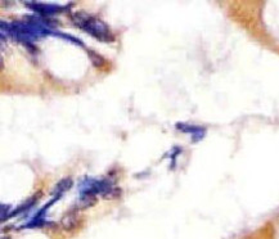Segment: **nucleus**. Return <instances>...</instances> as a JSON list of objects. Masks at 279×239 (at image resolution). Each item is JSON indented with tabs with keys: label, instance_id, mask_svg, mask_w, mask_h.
<instances>
[{
	"label": "nucleus",
	"instance_id": "f257e3e1",
	"mask_svg": "<svg viewBox=\"0 0 279 239\" xmlns=\"http://www.w3.org/2000/svg\"><path fill=\"white\" fill-rule=\"evenodd\" d=\"M73 21L81 29L85 30L86 32H89L90 35H93L95 39H99V40L103 41L113 40V36H112L110 29H108L105 22H102L101 19L93 18V17L86 16V14H83V13H76L75 17H73Z\"/></svg>",
	"mask_w": 279,
	"mask_h": 239
},
{
	"label": "nucleus",
	"instance_id": "f03ea898",
	"mask_svg": "<svg viewBox=\"0 0 279 239\" xmlns=\"http://www.w3.org/2000/svg\"><path fill=\"white\" fill-rule=\"evenodd\" d=\"M62 227L64 230H72L77 227V217L75 214H67L66 216L62 219Z\"/></svg>",
	"mask_w": 279,
	"mask_h": 239
},
{
	"label": "nucleus",
	"instance_id": "7ed1b4c3",
	"mask_svg": "<svg viewBox=\"0 0 279 239\" xmlns=\"http://www.w3.org/2000/svg\"><path fill=\"white\" fill-rule=\"evenodd\" d=\"M95 202V197L92 194V193H88V194H84L83 197H81V199L79 201V203H77V208H86L89 207V206L94 205Z\"/></svg>",
	"mask_w": 279,
	"mask_h": 239
}]
</instances>
